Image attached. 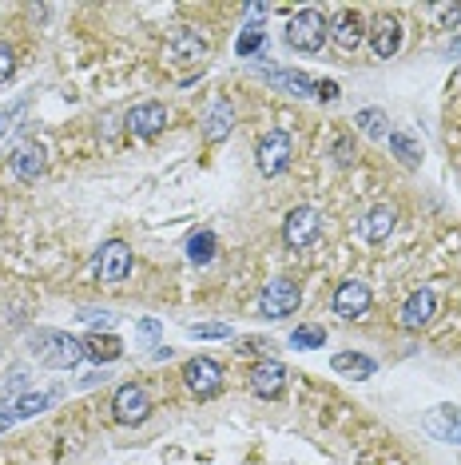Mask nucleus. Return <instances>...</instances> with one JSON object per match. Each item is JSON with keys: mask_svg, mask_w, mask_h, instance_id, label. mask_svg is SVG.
<instances>
[{"mask_svg": "<svg viewBox=\"0 0 461 465\" xmlns=\"http://www.w3.org/2000/svg\"><path fill=\"white\" fill-rule=\"evenodd\" d=\"M354 124H358L362 135H370V140H382V135H386V124H390V120H386L382 108H362L358 115H354Z\"/></svg>", "mask_w": 461, "mask_h": 465, "instance_id": "26", "label": "nucleus"}, {"mask_svg": "<svg viewBox=\"0 0 461 465\" xmlns=\"http://www.w3.org/2000/svg\"><path fill=\"white\" fill-rule=\"evenodd\" d=\"M247 386H250L255 398H279L282 386H287V366L275 362V358H267V362H259L255 370H250Z\"/></svg>", "mask_w": 461, "mask_h": 465, "instance_id": "12", "label": "nucleus"}, {"mask_svg": "<svg viewBox=\"0 0 461 465\" xmlns=\"http://www.w3.org/2000/svg\"><path fill=\"white\" fill-rule=\"evenodd\" d=\"M327 36H330V25L319 8H302V13L287 20V45L295 52H319L327 45Z\"/></svg>", "mask_w": 461, "mask_h": 465, "instance_id": "2", "label": "nucleus"}, {"mask_svg": "<svg viewBox=\"0 0 461 465\" xmlns=\"http://www.w3.org/2000/svg\"><path fill=\"white\" fill-rule=\"evenodd\" d=\"M215 247H219L215 231H195V235L187 239V259H191L195 267H207V262L215 259Z\"/></svg>", "mask_w": 461, "mask_h": 465, "instance_id": "24", "label": "nucleus"}, {"mask_svg": "<svg viewBox=\"0 0 461 465\" xmlns=\"http://www.w3.org/2000/svg\"><path fill=\"white\" fill-rule=\"evenodd\" d=\"M330 366H334V374H354V378H370L374 370H378V362H374V358L350 354V351L334 354V358H330Z\"/></svg>", "mask_w": 461, "mask_h": 465, "instance_id": "23", "label": "nucleus"}, {"mask_svg": "<svg viewBox=\"0 0 461 465\" xmlns=\"http://www.w3.org/2000/svg\"><path fill=\"white\" fill-rule=\"evenodd\" d=\"M290 346L295 351H319V346H327V331L319 322H302L290 331Z\"/></svg>", "mask_w": 461, "mask_h": 465, "instance_id": "25", "label": "nucleus"}, {"mask_svg": "<svg viewBox=\"0 0 461 465\" xmlns=\"http://www.w3.org/2000/svg\"><path fill=\"white\" fill-rule=\"evenodd\" d=\"M434 311H437V299H434V291L429 287H422V291H414L410 299H406V306H402V322L406 331H422V326L434 319Z\"/></svg>", "mask_w": 461, "mask_h": 465, "instance_id": "14", "label": "nucleus"}, {"mask_svg": "<svg viewBox=\"0 0 461 465\" xmlns=\"http://www.w3.org/2000/svg\"><path fill=\"white\" fill-rule=\"evenodd\" d=\"M13 421H16L13 410H0V430H8V426H13Z\"/></svg>", "mask_w": 461, "mask_h": 465, "instance_id": "38", "label": "nucleus"}, {"mask_svg": "<svg viewBox=\"0 0 461 465\" xmlns=\"http://www.w3.org/2000/svg\"><path fill=\"white\" fill-rule=\"evenodd\" d=\"M52 401H56V394H25V398H20L16 406H13V414H16V418H36V414H44Z\"/></svg>", "mask_w": 461, "mask_h": 465, "instance_id": "27", "label": "nucleus"}, {"mask_svg": "<svg viewBox=\"0 0 461 465\" xmlns=\"http://www.w3.org/2000/svg\"><path fill=\"white\" fill-rule=\"evenodd\" d=\"M354 160V140L350 135H338L334 140V163H350Z\"/></svg>", "mask_w": 461, "mask_h": 465, "instance_id": "33", "label": "nucleus"}, {"mask_svg": "<svg viewBox=\"0 0 461 465\" xmlns=\"http://www.w3.org/2000/svg\"><path fill=\"white\" fill-rule=\"evenodd\" d=\"M83 354H88L92 362H115V358L123 354V342L115 334H88V342H83Z\"/></svg>", "mask_w": 461, "mask_h": 465, "instance_id": "21", "label": "nucleus"}, {"mask_svg": "<svg viewBox=\"0 0 461 465\" xmlns=\"http://www.w3.org/2000/svg\"><path fill=\"white\" fill-rule=\"evenodd\" d=\"M112 414L120 426H143V421L152 418V398H148V390L143 386H120L115 390V398H112Z\"/></svg>", "mask_w": 461, "mask_h": 465, "instance_id": "6", "label": "nucleus"}, {"mask_svg": "<svg viewBox=\"0 0 461 465\" xmlns=\"http://www.w3.org/2000/svg\"><path fill=\"white\" fill-rule=\"evenodd\" d=\"M8 128V115H0V132H5Z\"/></svg>", "mask_w": 461, "mask_h": 465, "instance_id": "39", "label": "nucleus"}, {"mask_svg": "<svg viewBox=\"0 0 461 465\" xmlns=\"http://www.w3.org/2000/svg\"><path fill=\"white\" fill-rule=\"evenodd\" d=\"M390 152H394L406 167H422V155H426V152H422V143H417L410 132H402V128H394V132H390Z\"/></svg>", "mask_w": 461, "mask_h": 465, "instance_id": "22", "label": "nucleus"}, {"mask_svg": "<svg viewBox=\"0 0 461 465\" xmlns=\"http://www.w3.org/2000/svg\"><path fill=\"white\" fill-rule=\"evenodd\" d=\"M366 36H370V48L378 60H390V56H397V48H402V25H397L394 16H378Z\"/></svg>", "mask_w": 461, "mask_h": 465, "instance_id": "13", "label": "nucleus"}, {"mask_svg": "<svg viewBox=\"0 0 461 465\" xmlns=\"http://www.w3.org/2000/svg\"><path fill=\"white\" fill-rule=\"evenodd\" d=\"M100 378H103L100 370H92V374H83V378H80V386H83V390H88V386H100Z\"/></svg>", "mask_w": 461, "mask_h": 465, "instance_id": "36", "label": "nucleus"}, {"mask_svg": "<svg viewBox=\"0 0 461 465\" xmlns=\"http://www.w3.org/2000/svg\"><path fill=\"white\" fill-rule=\"evenodd\" d=\"M25 386H28V374H25V370H16V374L5 382V406H8V410H13L16 401H20V394H25Z\"/></svg>", "mask_w": 461, "mask_h": 465, "instance_id": "31", "label": "nucleus"}, {"mask_svg": "<svg viewBox=\"0 0 461 465\" xmlns=\"http://www.w3.org/2000/svg\"><path fill=\"white\" fill-rule=\"evenodd\" d=\"M263 48H267V33H263V28H247V33L235 40V52H239L243 60L255 56V52H263Z\"/></svg>", "mask_w": 461, "mask_h": 465, "instance_id": "28", "label": "nucleus"}, {"mask_svg": "<svg viewBox=\"0 0 461 465\" xmlns=\"http://www.w3.org/2000/svg\"><path fill=\"white\" fill-rule=\"evenodd\" d=\"M330 40L338 48H346V52H354L366 40V25H362V16L358 13H342L338 20L330 25Z\"/></svg>", "mask_w": 461, "mask_h": 465, "instance_id": "19", "label": "nucleus"}, {"mask_svg": "<svg viewBox=\"0 0 461 465\" xmlns=\"http://www.w3.org/2000/svg\"><path fill=\"white\" fill-rule=\"evenodd\" d=\"M187 334L191 338H230V322H191Z\"/></svg>", "mask_w": 461, "mask_h": 465, "instance_id": "30", "label": "nucleus"}, {"mask_svg": "<svg viewBox=\"0 0 461 465\" xmlns=\"http://www.w3.org/2000/svg\"><path fill=\"white\" fill-rule=\"evenodd\" d=\"M267 84L270 88H282L287 96H295V100H302V96H310L314 92V80L307 76V72H295V68H270Z\"/></svg>", "mask_w": 461, "mask_h": 465, "instance_id": "20", "label": "nucleus"}, {"mask_svg": "<svg viewBox=\"0 0 461 465\" xmlns=\"http://www.w3.org/2000/svg\"><path fill=\"white\" fill-rule=\"evenodd\" d=\"M44 167H48V160H44V147L40 143H20L13 152V172H16V179H25V183H36V179L44 175Z\"/></svg>", "mask_w": 461, "mask_h": 465, "instance_id": "16", "label": "nucleus"}, {"mask_svg": "<svg viewBox=\"0 0 461 465\" xmlns=\"http://www.w3.org/2000/svg\"><path fill=\"white\" fill-rule=\"evenodd\" d=\"M370 302H374V294H370V287H366V282H358V279H346V282H338V287H334L330 311L338 314V319L354 322V319H362V314L370 311Z\"/></svg>", "mask_w": 461, "mask_h": 465, "instance_id": "9", "label": "nucleus"}, {"mask_svg": "<svg viewBox=\"0 0 461 465\" xmlns=\"http://www.w3.org/2000/svg\"><path fill=\"white\" fill-rule=\"evenodd\" d=\"M135 331H140V338H143L148 346H155V342H160V334H163V326L155 322V319H143L140 326H135Z\"/></svg>", "mask_w": 461, "mask_h": 465, "instance_id": "34", "label": "nucleus"}, {"mask_svg": "<svg viewBox=\"0 0 461 465\" xmlns=\"http://www.w3.org/2000/svg\"><path fill=\"white\" fill-rule=\"evenodd\" d=\"M449 56H454V60H461V28H457V36L449 40Z\"/></svg>", "mask_w": 461, "mask_h": 465, "instance_id": "37", "label": "nucleus"}, {"mask_svg": "<svg viewBox=\"0 0 461 465\" xmlns=\"http://www.w3.org/2000/svg\"><path fill=\"white\" fill-rule=\"evenodd\" d=\"M92 267H96V279L108 282V287L112 282H123L132 274V247L123 239H108L96 251V262H92Z\"/></svg>", "mask_w": 461, "mask_h": 465, "instance_id": "7", "label": "nucleus"}, {"mask_svg": "<svg viewBox=\"0 0 461 465\" xmlns=\"http://www.w3.org/2000/svg\"><path fill=\"white\" fill-rule=\"evenodd\" d=\"M322 235V215L314 207H295L287 215V223H282V242H287L290 251H307L314 247Z\"/></svg>", "mask_w": 461, "mask_h": 465, "instance_id": "4", "label": "nucleus"}, {"mask_svg": "<svg viewBox=\"0 0 461 465\" xmlns=\"http://www.w3.org/2000/svg\"><path fill=\"white\" fill-rule=\"evenodd\" d=\"M299 302H302L299 282L275 279V282H267L263 294H259V314H263V319H270V322H279V319H287V314H295Z\"/></svg>", "mask_w": 461, "mask_h": 465, "instance_id": "3", "label": "nucleus"}, {"mask_svg": "<svg viewBox=\"0 0 461 465\" xmlns=\"http://www.w3.org/2000/svg\"><path fill=\"white\" fill-rule=\"evenodd\" d=\"M123 128H128L135 140H155L163 128H167V108L160 100H148V104H135V108L123 115Z\"/></svg>", "mask_w": 461, "mask_h": 465, "instance_id": "10", "label": "nucleus"}, {"mask_svg": "<svg viewBox=\"0 0 461 465\" xmlns=\"http://www.w3.org/2000/svg\"><path fill=\"white\" fill-rule=\"evenodd\" d=\"M183 386L191 390L195 398H215L223 390V366L215 358H187L183 362Z\"/></svg>", "mask_w": 461, "mask_h": 465, "instance_id": "5", "label": "nucleus"}, {"mask_svg": "<svg viewBox=\"0 0 461 465\" xmlns=\"http://www.w3.org/2000/svg\"><path fill=\"white\" fill-rule=\"evenodd\" d=\"M33 358L40 366H52V370H72L80 358H88V354H83L80 338H72L64 331H40L33 338Z\"/></svg>", "mask_w": 461, "mask_h": 465, "instance_id": "1", "label": "nucleus"}, {"mask_svg": "<svg viewBox=\"0 0 461 465\" xmlns=\"http://www.w3.org/2000/svg\"><path fill=\"white\" fill-rule=\"evenodd\" d=\"M422 426L442 441H461V410L457 406H437V410L426 414Z\"/></svg>", "mask_w": 461, "mask_h": 465, "instance_id": "17", "label": "nucleus"}, {"mask_svg": "<svg viewBox=\"0 0 461 465\" xmlns=\"http://www.w3.org/2000/svg\"><path fill=\"white\" fill-rule=\"evenodd\" d=\"M290 155H295V147H290L287 132H267L255 147V163L263 175H282L290 167Z\"/></svg>", "mask_w": 461, "mask_h": 465, "instance_id": "8", "label": "nucleus"}, {"mask_svg": "<svg viewBox=\"0 0 461 465\" xmlns=\"http://www.w3.org/2000/svg\"><path fill=\"white\" fill-rule=\"evenodd\" d=\"M429 16H434L437 28H457L461 25V5H434Z\"/></svg>", "mask_w": 461, "mask_h": 465, "instance_id": "29", "label": "nucleus"}, {"mask_svg": "<svg viewBox=\"0 0 461 465\" xmlns=\"http://www.w3.org/2000/svg\"><path fill=\"white\" fill-rule=\"evenodd\" d=\"M394 223H397V211L390 203L370 207V211H366V219L358 223V235L366 242H386V239H390V231H394Z\"/></svg>", "mask_w": 461, "mask_h": 465, "instance_id": "15", "label": "nucleus"}, {"mask_svg": "<svg viewBox=\"0 0 461 465\" xmlns=\"http://www.w3.org/2000/svg\"><path fill=\"white\" fill-rule=\"evenodd\" d=\"M230 128H235V108H230V100H215L211 112H207L203 120V140L207 143H223Z\"/></svg>", "mask_w": 461, "mask_h": 465, "instance_id": "18", "label": "nucleus"}, {"mask_svg": "<svg viewBox=\"0 0 461 465\" xmlns=\"http://www.w3.org/2000/svg\"><path fill=\"white\" fill-rule=\"evenodd\" d=\"M207 40L191 33V28H180L172 40H167V64H175V68H183V64H199L203 68V60H207Z\"/></svg>", "mask_w": 461, "mask_h": 465, "instance_id": "11", "label": "nucleus"}, {"mask_svg": "<svg viewBox=\"0 0 461 465\" xmlns=\"http://www.w3.org/2000/svg\"><path fill=\"white\" fill-rule=\"evenodd\" d=\"M13 68H16V56H13V48L0 40V84H5L8 76H13Z\"/></svg>", "mask_w": 461, "mask_h": 465, "instance_id": "35", "label": "nucleus"}, {"mask_svg": "<svg viewBox=\"0 0 461 465\" xmlns=\"http://www.w3.org/2000/svg\"><path fill=\"white\" fill-rule=\"evenodd\" d=\"M314 96H319L322 104H334V100L342 96V88L334 80H319V84H314Z\"/></svg>", "mask_w": 461, "mask_h": 465, "instance_id": "32", "label": "nucleus"}]
</instances>
